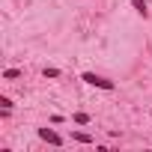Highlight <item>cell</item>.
I'll use <instances>...</instances> for the list:
<instances>
[{
  "label": "cell",
  "mask_w": 152,
  "mask_h": 152,
  "mask_svg": "<svg viewBox=\"0 0 152 152\" xmlns=\"http://www.w3.org/2000/svg\"><path fill=\"white\" fill-rule=\"evenodd\" d=\"M81 78L90 84V87H99V90H113V81H107V78H102V75H96V72H84Z\"/></svg>",
  "instance_id": "obj_1"
},
{
  "label": "cell",
  "mask_w": 152,
  "mask_h": 152,
  "mask_svg": "<svg viewBox=\"0 0 152 152\" xmlns=\"http://www.w3.org/2000/svg\"><path fill=\"white\" fill-rule=\"evenodd\" d=\"M39 137H42V140H48L51 146H63V137H60L54 128H39Z\"/></svg>",
  "instance_id": "obj_2"
},
{
  "label": "cell",
  "mask_w": 152,
  "mask_h": 152,
  "mask_svg": "<svg viewBox=\"0 0 152 152\" xmlns=\"http://www.w3.org/2000/svg\"><path fill=\"white\" fill-rule=\"evenodd\" d=\"M72 137L78 140V143H93V134H87V131H75Z\"/></svg>",
  "instance_id": "obj_3"
},
{
  "label": "cell",
  "mask_w": 152,
  "mask_h": 152,
  "mask_svg": "<svg viewBox=\"0 0 152 152\" xmlns=\"http://www.w3.org/2000/svg\"><path fill=\"white\" fill-rule=\"evenodd\" d=\"M131 3H134V9H137V12H140L143 18L149 15V9H146V0H131Z\"/></svg>",
  "instance_id": "obj_4"
},
{
  "label": "cell",
  "mask_w": 152,
  "mask_h": 152,
  "mask_svg": "<svg viewBox=\"0 0 152 152\" xmlns=\"http://www.w3.org/2000/svg\"><path fill=\"white\" fill-rule=\"evenodd\" d=\"M18 75H21L18 69H6V72H3V78H6V81H15V78H18Z\"/></svg>",
  "instance_id": "obj_5"
},
{
  "label": "cell",
  "mask_w": 152,
  "mask_h": 152,
  "mask_svg": "<svg viewBox=\"0 0 152 152\" xmlns=\"http://www.w3.org/2000/svg\"><path fill=\"white\" fill-rule=\"evenodd\" d=\"M0 107H3V110H12V99H6V96H0Z\"/></svg>",
  "instance_id": "obj_6"
},
{
  "label": "cell",
  "mask_w": 152,
  "mask_h": 152,
  "mask_svg": "<svg viewBox=\"0 0 152 152\" xmlns=\"http://www.w3.org/2000/svg\"><path fill=\"white\" fill-rule=\"evenodd\" d=\"M75 122H78V125H87L90 116H87V113H75Z\"/></svg>",
  "instance_id": "obj_7"
},
{
  "label": "cell",
  "mask_w": 152,
  "mask_h": 152,
  "mask_svg": "<svg viewBox=\"0 0 152 152\" xmlns=\"http://www.w3.org/2000/svg\"><path fill=\"white\" fill-rule=\"evenodd\" d=\"M45 78H60V69H45Z\"/></svg>",
  "instance_id": "obj_8"
}]
</instances>
